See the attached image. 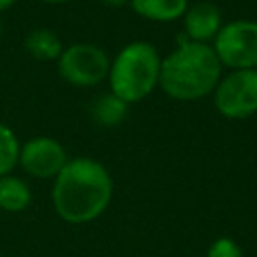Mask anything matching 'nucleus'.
<instances>
[{
	"label": "nucleus",
	"instance_id": "obj_12",
	"mask_svg": "<svg viewBox=\"0 0 257 257\" xmlns=\"http://www.w3.org/2000/svg\"><path fill=\"white\" fill-rule=\"evenodd\" d=\"M32 201L30 187L14 175L0 177V209L6 213H20Z\"/></svg>",
	"mask_w": 257,
	"mask_h": 257
},
{
	"label": "nucleus",
	"instance_id": "obj_4",
	"mask_svg": "<svg viewBox=\"0 0 257 257\" xmlns=\"http://www.w3.org/2000/svg\"><path fill=\"white\" fill-rule=\"evenodd\" d=\"M56 62L60 78L78 88H90L108 78L110 58L92 42H74L66 46Z\"/></svg>",
	"mask_w": 257,
	"mask_h": 257
},
{
	"label": "nucleus",
	"instance_id": "obj_5",
	"mask_svg": "<svg viewBox=\"0 0 257 257\" xmlns=\"http://www.w3.org/2000/svg\"><path fill=\"white\" fill-rule=\"evenodd\" d=\"M211 46L221 66L229 70L257 68V22L241 18L223 24Z\"/></svg>",
	"mask_w": 257,
	"mask_h": 257
},
{
	"label": "nucleus",
	"instance_id": "obj_7",
	"mask_svg": "<svg viewBox=\"0 0 257 257\" xmlns=\"http://www.w3.org/2000/svg\"><path fill=\"white\" fill-rule=\"evenodd\" d=\"M66 163L68 155L64 147L52 137H34L20 145L18 165L34 179H54Z\"/></svg>",
	"mask_w": 257,
	"mask_h": 257
},
{
	"label": "nucleus",
	"instance_id": "obj_18",
	"mask_svg": "<svg viewBox=\"0 0 257 257\" xmlns=\"http://www.w3.org/2000/svg\"><path fill=\"white\" fill-rule=\"evenodd\" d=\"M0 36H2V20H0Z\"/></svg>",
	"mask_w": 257,
	"mask_h": 257
},
{
	"label": "nucleus",
	"instance_id": "obj_2",
	"mask_svg": "<svg viewBox=\"0 0 257 257\" xmlns=\"http://www.w3.org/2000/svg\"><path fill=\"white\" fill-rule=\"evenodd\" d=\"M221 70L223 66L211 44L187 40L161 60L159 86L173 100L195 102L215 92Z\"/></svg>",
	"mask_w": 257,
	"mask_h": 257
},
{
	"label": "nucleus",
	"instance_id": "obj_6",
	"mask_svg": "<svg viewBox=\"0 0 257 257\" xmlns=\"http://www.w3.org/2000/svg\"><path fill=\"white\" fill-rule=\"evenodd\" d=\"M213 102L217 112L231 120H243L257 112V68L253 70H231L221 76Z\"/></svg>",
	"mask_w": 257,
	"mask_h": 257
},
{
	"label": "nucleus",
	"instance_id": "obj_3",
	"mask_svg": "<svg viewBox=\"0 0 257 257\" xmlns=\"http://www.w3.org/2000/svg\"><path fill=\"white\" fill-rule=\"evenodd\" d=\"M161 60L163 58L155 44L147 40H133L124 44L110 60L106 78L110 92L126 104L147 98L159 86Z\"/></svg>",
	"mask_w": 257,
	"mask_h": 257
},
{
	"label": "nucleus",
	"instance_id": "obj_10",
	"mask_svg": "<svg viewBox=\"0 0 257 257\" xmlns=\"http://www.w3.org/2000/svg\"><path fill=\"white\" fill-rule=\"evenodd\" d=\"M24 50L34 60L50 62V60H58V56L62 54L64 46H62V42H60V38L56 36L54 30H50V28H34L24 38Z\"/></svg>",
	"mask_w": 257,
	"mask_h": 257
},
{
	"label": "nucleus",
	"instance_id": "obj_19",
	"mask_svg": "<svg viewBox=\"0 0 257 257\" xmlns=\"http://www.w3.org/2000/svg\"><path fill=\"white\" fill-rule=\"evenodd\" d=\"M0 257H4V255H0Z\"/></svg>",
	"mask_w": 257,
	"mask_h": 257
},
{
	"label": "nucleus",
	"instance_id": "obj_11",
	"mask_svg": "<svg viewBox=\"0 0 257 257\" xmlns=\"http://www.w3.org/2000/svg\"><path fill=\"white\" fill-rule=\"evenodd\" d=\"M128 114V104L124 100H120L116 94H112L110 90L104 94H98L94 98V102L90 104V116L98 126L104 128H112L118 126Z\"/></svg>",
	"mask_w": 257,
	"mask_h": 257
},
{
	"label": "nucleus",
	"instance_id": "obj_1",
	"mask_svg": "<svg viewBox=\"0 0 257 257\" xmlns=\"http://www.w3.org/2000/svg\"><path fill=\"white\" fill-rule=\"evenodd\" d=\"M52 207L70 225L98 219L112 199V177L102 163L90 157L68 159L52 183Z\"/></svg>",
	"mask_w": 257,
	"mask_h": 257
},
{
	"label": "nucleus",
	"instance_id": "obj_13",
	"mask_svg": "<svg viewBox=\"0 0 257 257\" xmlns=\"http://www.w3.org/2000/svg\"><path fill=\"white\" fill-rule=\"evenodd\" d=\"M18 157H20V141L16 133L8 124L0 122V177L12 173V169L18 165Z\"/></svg>",
	"mask_w": 257,
	"mask_h": 257
},
{
	"label": "nucleus",
	"instance_id": "obj_9",
	"mask_svg": "<svg viewBox=\"0 0 257 257\" xmlns=\"http://www.w3.org/2000/svg\"><path fill=\"white\" fill-rule=\"evenodd\" d=\"M131 8L151 22H175L185 16L189 0H131Z\"/></svg>",
	"mask_w": 257,
	"mask_h": 257
},
{
	"label": "nucleus",
	"instance_id": "obj_15",
	"mask_svg": "<svg viewBox=\"0 0 257 257\" xmlns=\"http://www.w3.org/2000/svg\"><path fill=\"white\" fill-rule=\"evenodd\" d=\"M102 4H106V6H110V8H120V6H126L131 0H100Z\"/></svg>",
	"mask_w": 257,
	"mask_h": 257
},
{
	"label": "nucleus",
	"instance_id": "obj_14",
	"mask_svg": "<svg viewBox=\"0 0 257 257\" xmlns=\"http://www.w3.org/2000/svg\"><path fill=\"white\" fill-rule=\"evenodd\" d=\"M207 257H243V251L237 245V241L229 237H219L207 249Z\"/></svg>",
	"mask_w": 257,
	"mask_h": 257
},
{
	"label": "nucleus",
	"instance_id": "obj_16",
	"mask_svg": "<svg viewBox=\"0 0 257 257\" xmlns=\"http://www.w3.org/2000/svg\"><path fill=\"white\" fill-rule=\"evenodd\" d=\"M16 4V0H0V12H4V10H8V8H12Z\"/></svg>",
	"mask_w": 257,
	"mask_h": 257
},
{
	"label": "nucleus",
	"instance_id": "obj_8",
	"mask_svg": "<svg viewBox=\"0 0 257 257\" xmlns=\"http://www.w3.org/2000/svg\"><path fill=\"white\" fill-rule=\"evenodd\" d=\"M221 26H223L221 10L217 4L209 0H199L195 4H189L183 16V34L191 42L209 44V40H215Z\"/></svg>",
	"mask_w": 257,
	"mask_h": 257
},
{
	"label": "nucleus",
	"instance_id": "obj_17",
	"mask_svg": "<svg viewBox=\"0 0 257 257\" xmlns=\"http://www.w3.org/2000/svg\"><path fill=\"white\" fill-rule=\"evenodd\" d=\"M40 2H44V4H66L70 0H40Z\"/></svg>",
	"mask_w": 257,
	"mask_h": 257
}]
</instances>
